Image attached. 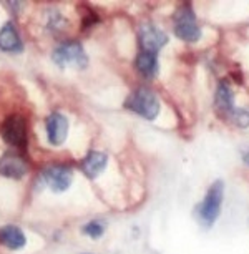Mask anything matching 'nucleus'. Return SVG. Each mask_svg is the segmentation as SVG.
Wrapping results in <instances>:
<instances>
[{
    "label": "nucleus",
    "instance_id": "obj_1",
    "mask_svg": "<svg viewBox=\"0 0 249 254\" xmlns=\"http://www.w3.org/2000/svg\"><path fill=\"white\" fill-rule=\"evenodd\" d=\"M124 108L140 115L145 120H155L160 113V100L148 88H138L130 97L124 100Z\"/></svg>",
    "mask_w": 249,
    "mask_h": 254
},
{
    "label": "nucleus",
    "instance_id": "obj_2",
    "mask_svg": "<svg viewBox=\"0 0 249 254\" xmlns=\"http://www.w3.org/2000/svg\"><path fill=\"white\" fill-rule=\"evenodd\" d=\"M52 60L62 68L65 66H75V68H85L88 65V55L83 50L80 42L68 40L59 45L52 54Z\"/></svg>",
    "mask_w": 249,
    "mask_h": 254
},
{
    "label": "nucleus",
    "instance_id": "obj_3",
    "mask_svg": "<svg viewBox=\"0 0 249 254\" xmlns=\"http://www.w3.org/2000/svg\"><path fill=\"white\" fill-rule=\"evenodd\" d=\"M223 196H224V183L221 180H218L211 185V188L208 190V193L204 196L203 203L198 208L199 219L206 226H213L214 221L218 219L219 213H221Z\"/></svg>",
    "mask_w": 249,
    "mask_h": 254
},
{
    "label": "nucleus",
    "instance_id": "obj_4",
    "mask_svg": "<svg viewBox=\"0 0 249 254\" xmlns=\"http://www.w3.org/2000/svg\"><path fill=\"white\" fill-rule=\"evenodd\" d=\"M175 35L183 42H198L201 38V28L189 5L175 13Z\"/></svg>",
    "mask_w": 249,
    "mask_h": 254
},
{
    "label": "nucleus",
    "instance_id": "obj_5",
    "mask_svg": "<svg viewBox=\"0 0 249 254\" xmlns=\"http://www.w3.org/2000/svg\"><path fill=\"white\" fill-rule=\"evenodd\" d=\"M2 138L7 145L18 150L27 148V122L20 115H10L2 125Z\"/></svg>",
    "mask_w": 249,
    "mask_h": 254
},
{
    "label": "nucleus",
    "instance_id": "obj_6",
    "mask_svg": "<svg viewBox=\"0 0 249 254\" xmlns=\"http://www.w3.org/2000/svg\"><path fill=\"white\" fill-rule=\"evenodd\" d=\"M42 181L54 193H63L73 183V171H71V168L63 165L49 166L42 173Z\"/></svg>",
    "mask_w": 249,
    "mask_h": 254
},
{
    "label": "nucleus",
    "instance_id": "obj_7",
    "mask_svg": "<svg viewBox=\"0 0 249 254\" xmlns=\"http://www.w3.org/2000/svg\"><path fill=\"white\" fill-rule=\"evenodd\" d=\"M68 118L63 113L54 112L50 113L45 120V130H47V140L52 146H60L68 136Z\"/></svg>",
    "mask_w": 249,
    "mask_h": 254
},
{
    "label": "nucleus",
    "instance_id": "obj_8",
    "mask_svg": "<svg viewBox=\"0 0 249 254\" xmlns=\"http://www.w3.org/2000/svg\"><path fill=\"white\" fill-rule=\"evenodd\" d=\"M168 44V37L166 33L155 27L153 23H145L140 28V45L143 52H151V54H158L163 47Z\"/></svg>",
    "mask_w": 249,
    "mask_h": 254
},
{
    "label": "nucleus",
    "instance_id": "obj_9",
    "mask_svg": "<svg viewBox=\"0 0 249 254\" xmlns=\"http://www.w3.org/2000/svg\"><path fill=\"white\" fill-rule=\"evenodd\" d=\"M28 173V165L17 153H5L0 156V175L10 180H22Z\"/></svg>",
    "mask_w": 249,
    "mask_h": 254
},
{
    "label": "nucleus",
    "instance_id": "obj_10",
    "mask_svg": "<svg viewBox=\"0 0 249 254\" xmlns=\"http://www.w3.org/2000/svg\"><path fill=\"white\" fill-rule=\"evenodd\" d=\"M0 50L7 54H20L23 50L20 33L12 22H7L0 30Z\"/></svg>",
    "mask_w": 249,
    "mask_h": 254
},
{
    "label": "nucleus",
    "instance_id": "obj_11",
    "mask_svg": "<svg viewBox=\"0 0 249 254\" xmlns=\"http://www.w3.org/2000/svg\"><path fill=\"white\" fill-rule=\"evenodd\" d=\"M214 107H216L218 113L224 118H229V115L236 108L234 107V93L228 81H219L216 95H214Z\"/></svg>",
    "mask_w": 249,
    "mask_h": 254
},
{
    "label": "nucleus",
    "instance_id": "obj_12",
    "mask_svg": "<svg viewBox=\"0 0 249 254\" xmlns=\"http://www.w3.org/2000/svg\"><path fill=\"white\" fill-rule=\"evenodd\" d=\"M0 244L10 251H18L27 244V236L15 224H7L0 228Z\"/></svg>",
    "mask_w": 249,
    "mask_h": 254
},
{
    "label": "nucleus",
    "instance_id": "obj_13",
    "mask_svg": "<svg viewBox=\"0 0 249 254\" xmlns=\"http://www.w3.org/2000/svg\"><path fill=\"white\" fill-rule=\"evenodd\" d=\"M108 165V156L102 151H90L85 160L81 161V171L88 176L90 180H95L97 176L103 173V170Z\"/></svg>",
    "mask_w": 249,
    "mask_h": 254
},
{
    "label": "nucleus",
    "instance_id": "obj_14",
    "mask_svg": "<svg viewBox=\"0 0 249 254\" xmlns=\"http://www.w3.org/2000/svg\"><path fill=\"white\" fill-rule=\"evenodd\" d=\"M135 66L145 78H153L158 73V54L141 50L135 60Z\"/></svg>",
    "mask_w": 249,
    "mask_h": 254
},
{
    "label": "nucleus",
    "instance_id": "obj_15",
    "mask_svg": "<svg viewBox=\"0 0 249 254\" xmlns=\"http://www.w3.org/2000/svg\"><path fill=\"white\" fill-rule=\"evenodd\" d=\"M66 25H68V20L59 10H50L49 17H47V28L50 32L59 33L62 30H65Z\"/></svg>",
    "mask_w": 249,
    "mask_h": 254
},
{
    "label": "nucleus",
    "instance_id": "obj_16",
    "mask_svg": "<svg viewBox=\"0 0 249 254\" xmlns=\"http://www.w3.org/2000/svg\"><path fill=\"white\" fill-rule=\"evenodd\" d=\"M105 229H107V224L103 221L92 219V221H88L83 228H81V233L90 239H100L105 234Z\"/></svg>",
    "mask_w": 249,
    "mask_h": 254
},
{
    "label": "nucleus",
    "instance_id": "obj_17",
    "mask_svg": "<svg viewBox=\"0 0 249 254\" xmlns=\"http://www.w3.org/2000/svg\"><path fill=\"white\" fill-rule=\"evenodd\" d=\"M229 120L239 128L249 127V108H234L233 113L229 115Z\"/></svg>",
    "mask_w": 249,
    "mask_h": 254
},
{
    "label": "nucleus",
    "instance_id": "obj_18",
    "mask_svg": "<svg viewBox=\"0 0 249 254\" xmlns=\"http://www.w3.org/2000/svg\"><path fill=\"white\" fill-rule=\"evenodd\" d=\"M243 160H244V163H246V165H249V151H246L243 155Z\"/></svg>",
    "mask_w": 249,
    "mask_h": 254
}]
</instances>
